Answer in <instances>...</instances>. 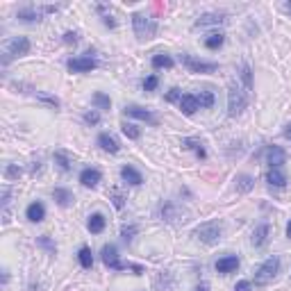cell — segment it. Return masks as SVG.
<instances>
[{
	"instance_id": "83f0119b",
	"label": "cell",
	"mask_w": 291,
	"mask_h": 291,
	"mask_svg": "<svg viewBox=\"0 0 291 291\" xmlns=\"http://www.w3.org/2000/svg\"><path fill=\"white\" fill-rule=\"evenodd\" d=\"M18 18H21V21H28V23H32V21H39V9H32V7L18 9Z\"/></svg>"
},
{
	"instance_id": "8992f818",
	"label": "cell",
	"mask_w": 291,
	"mask_h": 291,
	"mask_svg": "<svg viewBox=\"0 0 291 291\" xmlns=\"http://www.w3.org/2000/svg\"><path fill=\"white\" fill-rule=\"evenodd\" d=\"M96 66H98V62H96V57H91V53H87L84 57H75V60L68 62V68H71L73 73H87V71H94Z\"/></svg>"
},
{
	"instance_id": "5b68a950",
	"label": "cell",
	"mask_w": 291,
	"mask_h": 291,
	"mask_svg": "<svg viewBox=\"0 0 291 291\" xmlns=\"http://www.w3.org/2000/svg\"><path fill=\"white\" fill-rule=\"evenodd\" d=\"M180 60H182V64L187 66V68H189L191 73H212V71H216V68H219V66L212 64V62L196 60L194 55H182Z\"/></svg>"
},
{
	"instance_id": "9c48e42d",
	"label": "cell",
	"mask_w": 291,
	"mask_h": 291,
	"mask_svg": "<svg viewBox=\"0 0 291 291\" xmlns=\"http://www.w3.org/2000/svg\"><path fill=\"white\" fill-rule=\"evenodd\" d=\"M123 112L128 114V116H134V119H141V121H146V123L157 125V119H155V114H150L148 109L139 107V105H128V107H125Z\"/></svg>"
},
{
	"instance_id": "8d00e7d4",
	"label": "cell",
	"mask_w": 291,
	"mask_h": 291,
	"mask_svg": "<svg viewBox=\"0 0 291 291\" xmlns=\"http://www.w3.org/2000/svg\"><path fill=\"white\" fill-rule=\"evenodd\" d=\"M84 119H87V123H98V121H100V116H98V112H89L87 114V116H84Z\"/></svg>"
},
{
	"instance_id": "8fae6325",
	"label": "cell",
	"mask_w": 291,
	"mask_h": 291,
	"mask_svg": "<svg viewBox=\"0 0 291 291\" xmlns=\"http://www.w3.org/2000/svg\"><path fill=\"white\" fill-rule=\"evenodd\" d=\"M180 109H182L187 116L196 114L198 109H200V105H198V98H196L194 94H184L182 98H180Z\"/></svg>"
},
{
	"instance_id": "4316f807",
	"label": "cell",
	"mask_w": 291,
	"mask_h": 291,
	"mask_svg": "<svg viewBox=\"0 0 291 291\" xmlns=\"http://www.w3.org/2000/svg\"><path fill=\"white\" fill-rule=\"evenodd\" d=\"M239 77H241V82H244L246 89H253V75H250V66L248 64H241V68H239Z\"/></svg>"
},
{
	"instance_id": "b9f144b4",
	"label": "cell",
	"mask_w": 291,
	"mask_h": 291,
	"mask_svg": "<svg viewBox=\"0 0 291 291\" xmlns=\"http://www.w3.org/2000/svg\"><path fill=\"white\" fill-rule=\"evenodd\" d=\"M102 23H105V25H109V28H114V25H116V21H114L112 16H102Z\"/></svg>"
},
{
	"instance_id": "f6af8a7d",
	"label": "cell",
	"mask_w": 291,
	"mask_h": 291,
	"mask_svg": "<svg viewBox=\"0 0 291 291\" xmlns=\"http://www.w3.org/2000/svg\"><path fill=\"white\" fill-rule=\"evenodd\" d=\"M287 237L291 239V221H289V226H287Z\"/></svg>"
},
{
	"instance_id": "603a6c76",
	"label": "cell",
	"mask_w": 291,
	"mask_h": 291,
	"mask_svg": "<svg viewBox=\"0 0 291 291\" xmlns=\"http://www.w3.org/2000/svg\"><path fill=\"white\" fill-rule=\"evenodd\" d=\"M196 98H198V105H200V109L214 107V94H212V91H200Z\"/></svg>"
},
{
	"instance_id": "836d02e7",
	"label": "cell",
	"mask_w": 291,
	"mask_h": 291,
	"mask_svg": "<svg viewBox=\"0 0 291 291\" xmlns=\"http://www.w3.org/2000/svg\"><path fill=\"white\" fill-rule=\"evenodd\" d=\"M112 198H114V205H116L119 209L125 205V198L121 196V191H119V189H114V191H112Z\"/></svg>"
},
{
	"instance_id": "f1b7e54d",
	"label": "cell",
	"mask_w": 291,
	"mask_h": 291,
	"mask_svg": "<svg viewBox=\"0 0 291 291\" xmlns=\"http://www.w3.org/2000/svg\"><path fill=\"white\" fill-rule=\"evenodd\" d=\"M121 132H123L128 139H139L141 137V130H139L137 125H132V123H123L121 125Z\"/></svg>"
},
{
	"instance_id": "2e32d148",
	"label": "cell",
	"mask_w": 291,
	"mask_h": 291,
	"mask_svg": "<svg viewBox=\"0 0 291 291\" xmlns=\"http://www.w3.org/2000/svg\"><path fill=\"white\" fill-rule=\"evenodd\" d=\"M98 143H100V148L102 150H107V153H119V141L109 134V132H102L100 137H98Z\"/></svg>"
},
{
	"instance_id": "d6986e66",
	"label": "cell",
	"mask_w": 291,
	"mask_h": 291,
	"mask_svg": "<svg viewBox=\"0 0 291 291\" xmlns=\"http://www.w3.org/2000/svg\"><path fill=\"white\" fill-rule=\"evenodd\" d=\"M219 23H226V16L223 14H205L196 21V28H207V25H219Z\"/></svg>"
},
{
	"instance_id": "3957f363",
	"label": "cell",
	"mask_w": 291,
	"mask_h": 291,
	"mask_svg": "<svg viewBox=\"0 0 291 291\" xmlns=\"http://www.w3.org/2000/svg\"><path fill=\"white\" fill-rule=\"evenodd\" d=\"M132 28H134V34L139 39H153L155 32H157V23L153 18L143 16V14H134L132 16Z\"/></svg>"
},
{
	"instance_id": "484cf974",
	"label": "cell",
	"mask_w": 291,
	"mask_h": 291,
	"mask_svg": "<svg viewBox=\"0 0 291 291\" xmlns=\"http://www.w3.org/2000/svg\"><path fill=\"white\" fill-rule=\"evenodd\" d=\"M173 64H175V62H173L168 55H155V57H153V66H155V68H173Z\"/></svg>"
},
{
	"instance_id": "30bf717a",
	"label": "cell",
	"mask_w": 291,
	"mask_h": 291,
	"mask_svg": "<svg viewBox=\"0 0 291 291\" xmlns=\"http://www.w3.org/2000/svg\"><path fill=\"white\" fill-rule=\"evenodd\" d=\"M266 160H268V164H271V168H280L282 164H285L287 155L280 146H271V148L266 150Z\"/></svg>"
},
{
	"instance_id": "44dd1931",
	"label": "cell",
	"mask_w": 291,
	"mask_h": 291,
	"mask_svg": "<svg viewBox=\"0 0 291 291\" xmlns=\"http://www.w3.org/2000/svg\"><path fill=\"white\" fill-rule=\"evenodd\" d=\"M77 259H80V266H82V268H91V266H94V257H91V250L87 248V246H82V248H80V253H77Z\"/></svg>"
},
{
	"instance_id": "7bdbcfd3",
	"label": "cell",
	"mask_w": 291,
	"mask_h": 291,
	"mask_svg": "<svg viewBox=\"0 0 291 291\" xmlns=\"http://www.w3.org/2000/svg\"><path fill=\"white\" fill-rule=\"evenodd\" d=\"M285 137L291 141V123H287V125H285Z\"/></svg>"
},
{
	"instance_id": "277c9868",
	"label": "cell",
	"mask_w": 291,
	"mask_h": 291,
	"mask_svg": "<svg viewBox=\"0 0 291 291\" xmlns=\"http://www.w3.org/2000/svg\"><path fill=\"white\" fill-rule=\"evenodd\" d=\"M280 271V257H268L255 273V285H266L278 275Z\"/></svg>"
},
{
	"instance_id": "d590c367",
	"label": "cell",
	"mask_w": 291,
	"mask_h": 291,
	"mask_svg": "<svg viewBox=\"0 0 291 291\" xmlns=\"http://www.w3.org/2000/svg\"><path fill=\"white\" fill-rule=\"evenodd\" d=\"M180 98H182V96H180V89H171V91H168V96H166L168 102H175V100L180 102Z\"/></svg>"
},
{
	"instance_id": "7a4b0ae2",
	"label": "cell",
	"mask_w": 291,
	"mask_h": 291,
	"mask_svg": "<svg viewBox=\"0 0 291 291\" xmlns=\"http://www.w3.org/2000/svg\"><path fill=\"white\" fill-rule=\"evenodd\" d=\"M246 105H248L246 94L239 89L237 84H230V91H227V114L230 116H239V114H244Z\"/></svg>"
},
{
	"instance_id": "f546056e",
	"label": "cell",
	"mask_w": 291,
	"mask_h": 291,
	"mask_svg": "<svg viewBox=\"0 0 291 291\" xmlns=\"http://www.w3.org/2000/svg\"><path fill=\"white\" fill-rule=\"evenodd\" d=\"M253 184H255V180L250 178V175H239V178H237V189L244 191V194L253 189Z\"/></svg>"
},
{
	"instance_id": "7402d4cb",
	"label": "cell",
	"mask_w": 291,
	"mask_h": 291,
	"mask_svg": "<svg viewBox=\"0 0 291 291\" xmlns=\"http://www.w3.org/2000/svg\"><path fill=\"white\" fill-rule=\"evenodd\" d=\"M53 196H55V200L60 202L62 207H68V205L73 202V194H71V191H66V189H55Z\"/></svg>"
},
{
	"instance_id": "bcb514c9",
	"label": "cell",
	"mask_w": 291,
	"mask_h": 291,
	"mask_svg": "<svg viewBox=\"0 0 291 291\" xmlns=\"http://www.w3.org/2000/svg\"><path fill=\"white\" fill-rule=\"evenodd\" d=\"M285 9H287V12H291V2H287V5H285Z\"/></svg>"
},
{
	"instance_id": "ac0fdd59",
	"label": "cell",
	"mask_w": 291,
	"mask_h": 291,
	"mask_svg": "<svg viewBox=\"0 0 291 291\" xmlns=\"http://www.w3.org/2000/svg\"><path fill=\"white\" fill-rule=\"evenodd\" d=\"M266 182L271 184V187H278V189H282V187L287 184V175L280 171V168H271V171H268V175H266Z\"/></svg>"
},
{
	"instance_id": "6da1fadb",
	"label": "cell",
	"mask_w": 291,
	"mask_h": 291,
	"mask_svg": "<svg viewBox=\"0 0 291 291\" xmlns=\"http://www.w3.org/2000/svg\"><path fill=\"white\" fill-rule=\"evenodd\" d=\"M194 237H196L198 241H202V244H207V246L219 244L221 237H223V223H221V221L200 223V226L196 227V232H194Z\"/></svg>"
},
{
	"instance_id": "5bb4252c",
	"label": "cell",
	"mask_w": 291,
	"mask_h": 291,
	"mask_svg": "<svg viewBox=\"0 0 291 291\" xmlns=\"http://www.w3.org/2000/svg\"><path fill=\"white\" fill-rule=\"evenodd\" d=\"M100 171L98 168H84L82 173H80V182L84 184V187H96V184L100 182Z\"/></svg>"
},
{
	"instance_id": "e575fe53",
	"label": "cell",
	"mask_w": 291,
	"mask_h": 291,
	"mask_svg": "<svg viewBox=\"0 0 291 291\" xmlns=\"http://www.w3.org/2000/svg\"><path fill=\"white\" fill-rule=\"evenodd\" d=\"M134 232H137V227L130 226V227H123V232H121V234H123V239L128 241V244H130V241H132V234H134Z\"/></svg>"
},
{
	"instance_id": "1f68e13d",
	"label": "cell",
	"mask_w": 291,
	"mask_h": 291,
	"mask_svg": "<svg viewBox=\"0 0 291 291\" xmlns=\"http://www.w3.org/2000/svg\"><path fill=\"white\" fill-rule=\"evenodd\" d=\"M55 162L60 164L62 171H68V168H71V162H68V157H66L64 153H57V155H55Z\"/></svg>"
},
{
	"instance_id": "d4e9b609",
	"label": "cell",
	"mask_w": 291,
	"mask_h": 291,
	"mask_svg": "<svg viewBox=\"0 0 291 291\" xmlns=\"http://www.w3.org/2000/svg\"><path fill=\"white\" fill-rule=\"evenodd\" d=\"M184 146H187L189 150H194V153H196L200 160H205V157H207V150L202 148V143L196 141V139H184Z\"/></svg>"
},
{
	"instance_id": "ee69618b",
	"label": "cell",
	"mask_w": 291,
	"mask_h": 291,
	"mask_svg": "<svg viewBox=\"0 0 291 291\" xmlns=\"http://www.w3.org/2000/svg\"><path fill=\"white\" fill-rule=\"evenodd\" d=\"M194 291H207V285H198Z\"/></svg>"
},
{
	"instance_id": "ffe728a7",
	"label": "cell",
	"mask_w": 291,
	"mask_h": 291,
	"mask_svg": "<svg viewBox=\"0 0 291 291\" xmlns=\"http://www.w3.org/2000/svg\"><path fill=\"white\" fill-rule=\"evenodd\" d=\"M105 223H107V221H105L102 214H91L87 227H89V232H94V234H100V232L105 230Z\"/></svg>"
},
{
	"instance_id": "d6a6232c",
	"label": "cell",
	"mask_w": 291,
	"mask_h": 291,
	"mask_svg": "<svg viewBox=\"0 0 291 291\" xmlns=\"http://www.w3.org/2000/svg\"><path fill=\"white\" fill-rule=\"evenodd\" d=\"M143 89L146 91H155L157 89V75H148L143 80Z\"/></svg>"
},
{
	"instance_id": "e0dca14e",
	"label": "cell",
	"mask_w": 291,
	"mask_h": 291,
	"mask_svg": "<svg viewBox=\"0 0 291 291\" xmlns=\"http://www.w3.org/2000/svg\"><path fill=\"white\" fill-rule=\"evenodd\" d=\"M25 214H28V219H30L32 223H39V221L46 219V207H43L41 202H32Z\"/></svg>"
},
{
	"instance_id": "74e56055",
	"label": "cell",
	"mask_w": 291,
	"mask_h": 291,
	"mask_svg": "<svg viewBox=\"0 0 291 291\" xmlns=\"http://www.w3.org/2000/svg\"><path fill=\"white\" fill-rule=\"evenodd\" d=\"M64 41H66V43H73V46H75V43H77V34H75V32H66V34H64Z\"/></svg>"
},
{
	"instance_id": "4dcf8cb0",
	"label": "cell",
	"mask_w": 291,
	"mask_h": 291,
	"mask_svg": "<svg viewBox=\"0 0 291 291\" xmlns=\"http://www.w3.org/2000/svg\"><path fill=\"white\" fill-rule=\"evenodd\" d=\"M94 105L98 109H109L112 107V100H109V96H105V94H96L94 96Z\"/></svg>"
},
{
	"instance_id": "9a60e30c",
	"label": "cell",
	"mask_w": 291,
	"mask_h": 291,
	"mask_svg": "<svg viewBox=\"0 0 291 291\" xmlns=\"http://www.w3.org/2000/svg\"><path fill=\"white\" fill-rule=\"evenodd\" d=\"M121 178H123L128 184H134V187L143 182V175L137 171V168H132V166H123V168H121Z\"/></svg>"
},
{
	"instance_id": "f35d334b",
	"label": "cell",
	"mask_w": 291,
	"mask_h": 291,
	"mask_svg": "<svg viewBox=\"0 0 291 291\" xmlns=\"http://www.w3.org/2000/svg\"><path fill=\"white\" fill-rule=\"evenodd\" d=\"M248 289H250V282H248V280H241V282L234 287V291H248Z\"/></svg>"
},
{
	"instance_id": "60d3db41",
	"label": "cell",
	"mask_w": 291,
	"mask_h": 291,
	"mask_svg": "<svg viewBox=\"0 0 291 291\" xmlns=\"http://www.w3.org/2000/svg\"><path fill=\"white\" fill-rule=\"evenodd\" d=\"M18 173H21V171H18V168H14V166H9V168H7V178H16Z\"/></svg>"
},
{
	"instance_id": "4fadbf2b",
	"label": "cell",
	"mask_w": 291,
	"mask_h": 291,
	"mask_svg": "<svg viewBox=\"0 0 291 291\" xmlns=\"http://www.w3.org/2000/svg\"><path fill=\"white\" fill-rule=\"evenodd\" d=\"M268 234H271V227H268L266 223H261V226L255 227V232H253V239H250V241H253V246H255V248H259V246H264L268 241Z\"/></svg>"
},
{
	"instance_id": "52a82bcc",
	"label": "cell",
	"mask_w": 291,
	"mask_h": 291,
	"mask_svg": "<svg viewBox=\"0 0 291 291\" xmlns=\"http://www.w3.org/2000/svg\"><path fill=\"white\" fill-rule=\"evenodd\" d=\"M30 53V41L25 36H16L7 43V55H14V57H23V55Z\"/></svg>"
},
{
	"instance_id": "cb8c5ba5",
	"label": "cell",
	"mask_w": 291,
	"mask_h": 291,
	"mask_svg": "<svg viewBox=\"0 0 291 291\" xmlns=\"http://www.w3.org/2000/svg\"><path fill=\"white\" fill-rule=\"evenodd\" d=\"M223 41H226V34H221V32H214V34H209L207 39H205V46H207L209 50H216V48L223 46Z\"/></svg>"
},
{
	"instance_id": "ab89813d",
	"label": "cell",
	"mask_w": 291,
	"mask_h": 291,
	"mask_svg": "<svg viewBox=\"0 0 291 291\" xmlns=\"http://www.w3.org/2000/svg\"><path fill=\"white\" fill-rule=\"evenodd\" d=\"M7 205H9V187H5V189H2V207L7 209Z\"/></svg>"
},
{
	"instance_id": "ba28073f",
	"label": "cell",
	"mask_w": 291,
	"mask_h": 291,
	"mask_svg": "<svg viewBox=\"0 0 291 291\" xmlns=\"http://www.w3.org/2000/svg\"><path fill=\"white\" fill-rule=\"evenodd\" d=\"M102 261H105L109 268H114V271H123V268H128L125 264H121V261H119V253H116V246H112V244L102 248Z\"/></svg>"
},
{
	"instance_id": "7c38bea8",
	"label": "cell",
	"mask_w": 291,
	"mask_h": 291,
	"mask_svg": "<svg viewBox=\"0 0 291 291\" xmlns=\"http://www.w3.org/2000/svg\"><path fill=\"white\" fill-rule=\"evenodd\" d=\"M239 268V257L237 255H227V257H223V259H219L216 261V271L219 273H232V271H237Z\"/></svg>"
}]
</instances>
